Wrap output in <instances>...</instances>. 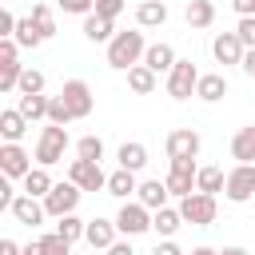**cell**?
<instances>
[{
	"label": "cell",
	"instance_id": "obj_41",
	"mask_svg": "<svg viewBox=\"0 0 255 255\" xmlns=\"http://www.w3.org/2000/svg\"><path fill=\"white\" fill-rule=\"evenodd\" d=\"M124 4H128V0H96V16H104V20H116V16L124 12Z\"/></svg>",
	"mask_w": 255,
	"mask_h": 255
},
{
	"label": "cell",
	"instance_id": "obj_16",
	"mask_svg": "<svg viewBox=\"0 0 255 255\" xmlns=\"http://www.w3.org/2000/svg\"><path fill=\"white\" fill-rule=\"evenodd\" d=\"M116 223H108V219H88V231H84V239L96 247V251H108L112 243H116Z\"/></svg>",
	"mask_w": 255,
	"mask_h": 255
},
{
	"label": "cell",
	"instance_id": "obj_47",
	"mask_svg": "<svg viewBox=\"0 0 255 255\" xmlns=\"http://www.w3.org/2000/svg\"><path fill=\"white\" fill-rule=\"evenodd\" d=\"M24 255H44V247H40V239H36V243H28V247H24Z\"/></svg>",
	"mask_w": 255,
	"mask_h": 255
},
{
	"label": "cell",
	"instance_id": "obj_24",
	"mask_svg": "<svg viewBox=\"0 0 255 255\" xmlns=\"http://www.w3.org/2000/svg\"><path fill=\"white\" fill-rule=\"evenodd\" d=\"M84 36H88L92 44H104V40L112 44V40H116V20H104V16L92 12V16H84Z\"/></svg>",
	"mask_w": 255,
	"mask_h": 255
},
{
	"label": "cell",
	"instance_id": "obj_45",
	"mask_svg": "<svg viewBox=\"0 0 255 255\" xmlns=\"http://www.w3.org/2000/svg\"><path fill=\"white\" fill-rule=\"evenodd\" d=\"M108 255H135V251H131V243H124V239H116V243L108 247Z\"/></svg>",
	"mask_w": 255,
	"mask_h": 255
},
{
	"label": "cell",
	"instance_id": "obj_33",
	"mask_svg": "<svg viewBox=\"0 0 255 255\" xmlns=\"http://www.w3.org/2000/svg\"><path fill=\"white\" fill-rule=\"evenodd\" d=\"M76 159L100 163V159H104V139H100V135H84V139H76Z\"/></svg>",
	"mask_w": 255,
	"mask_h": 255
},
{
	"label": "cell",
	"instance_id": "obj_17",
	"mask_svg": "<svg viewBox=\"0 0 255 255\" xmlns=\"http://www.w3.org/2000/svg\"><path fill=\"white\" fill-rule=\"evenodd\" d=\"M135 24L139 28H163L167 24V4L163 0H143L135 8Z\"/></svg>",
	"mask_w": 255,
	"mask_h": 255
},
{
	"label": "cell",
	"instance_id": "obj_10",
	"mask_svg": "<svg viewBox=\"0 0 255 255\" xmlns=\"http://www.w3.org/2000/svg\"><path fill=\"white\" fill-rule=\"evenodd\" d=\"M28 171H32V155L20 143H4L0 147V175L4 179H24Z\"/></svg>",
	"mask_w": 255,
	"mask_h": 255
},
{
	"label": "cell",
	"instance_id": "obj_12",
	"mask_svg": "<svg viewBox=\"0 0 255 255\" xmlns=\"http://www.w3.org/2000/svg\"><path fill=\"white\" fill-rule=\"evenodd\" d=\"M195 155H199V131L191 128L167 131V159H195Z\"/></svg>",
	"mask_w": 255,
	"mask_h": 255
},
{
	"label": "cell",
	"instance_id": "obj_30",
	"mask_svg": "<svg viewBox=\"0 0 255 255\" xmlns=\"http://www.w3.org/2000/svg\"><path fill=\"white\" fill-rule=\"evenodd\" d=\"M12 40H16L20 48H40V44H44V32L36 28V20H32V16H24V20L16 24V36H12Z\"/></svg>",
	"mask_w": 255,
	"mask_h": 255
},
{
	"label": "cell",
	"instance_id": "obj_43",
	"mask_svg": "<svg viewBox=\"0 0 255 255\" xmlns=\"http://www.w3.org/2000/svg\"><path fill=\"white\" fill-rule=\"evenodd\" d=\"M155 255H183V251H179V243H175V239H163V243L155 247Z\"/></svg>",
	"mask_w": 255,
	"mask_h": 255
},
{
	"label": "cell",
	"instance_id": "obj_20",
	"mask_svg": "<svg viewBox=\"0 0 255 255\" xmlns=\"http://www.w3.org/2000/svg\"><path fill=\"white\" fill-rule=\"evenodd\" d=\"M195 96H199V100H207V104L223 100V96H227V76H223V72H207V76H199Z\"/></svg>",
	"mask_w": 255,
	"mask_h": 255
},
{
	"label": "cell",
	"instance_id": "obj_28",
	"mask_svg": "<svg viewBox=\"0 0 255 255\" xmlns=\"http://www.w3.org/2000/svg\"><path fill=\"white\" fill-rule=\"evenodd\" d=\"M52 187H56V183H52L48 167H32V171L24 175V195H32V199H44Z\"/></svg>",
	"mask_w": 255,
	"mask_h": 255
},
{
	"label": "cell",
	"instance_id": "obj_40",
	"mask_svg": "<svg viewBox=\"0 0 255 255\" xmlns=\"http://www.w3.org/2000/svg\"><path fill=\"white\" fill-rule=\"evenodd\" d=\"M64 12H72V16H92L96 12V0H56Z\"/></svg>",
	"mask_w": 255,
	"mask_h": 255
},
{
	"label": "cell",
	"instance_id": "obj_27",
	"mask_svg": "<svg viewBox=\"0 0 255 255\" xmlns=\"http://www.w3.org/2000/svg\"><path fill=\"white\" fill-rule=\"evenodd\" d=\"M227 187V175H223V167H199L195 171V191H203V195H215V191H223Z\"/></svg>",
	"mask_w": 255,
	"mask_h": 255
},
{
	"label": "cell",
	"instance_id": "obj_15",
	"mask_svg": "<svg viewBox=\"0 0 255 255\" xmlns=\"http://www.w3.org/2000/svg\"><path fill=\"white\" fill-rule=\"evenodd\" d=\"M167 195H171V191H167V183H163V179H143V183H139V191H135V199H139L147 211L167 207Z\"/></svg>",
	"mask_w": 255,
	"mask_h": 255
},
{
	"label": "cell",
	"instance_id": "obj_42",
	"mask_svg": "<svg viewBox=\"0 0 255 255\" xmlns=\"http://www.w3.org/2000/svg\"><path fill=\"white\" fill-rule=\"evenodd\" d=\"M231 8L239 12V20L243 16H255V0H231Z\"/></svg>",
	"mask_w": 255,
	"mask_h": 255
},
{
	"label": "cell",
	"instance_id": "obj_48",
	"mask_svg": "<svg viewBox=\"0 0 255 255\" xmlns=\"http://www.w3.org/2000/svg\"><path fill=\"white\" fill-rule=\"evenodd\" d=\"M219 255H251V251H247V247H223Z\"/></svg>",
	"mask_w": 255,
	"mask_h": 255
},
{
	"label": "cell",
	"instance_id": "obj_8",
	"mask_svg": "<svg viewBox=\"0 0 255 255\" xmlns=\"http://www.w3.org/2000/svg\"><path fill=\"white\" fill-rule=\"evenodd\" d=\"M195 159H171V171H167V191L171 195H179V199H187L191 191H195Z\"/></svg>",
	"mask_w": 255,
	"mask_h": 255
},
{
	"label": "cell",
	"instance_id": "obj_23",
	"mask_svg": "<svg viewBox=\"0 0 255 255\" xmlns=\"http://www.w3.org/2000/svg\"><path fill=\"white\" fill-rule=\"evenodd\" d=\"M231 159H239V163L255 159V124H247V128H239L231 135Z\"/></svg>",
	"mask_w": 255,
	"mask_h": 255
},
{
	"label": "cell",
	"instance_id": "obj_31",
	"mask_svg": "<svg viewBox=\"0 0 255 255\" xmlns=\"http://www.w3.org/2000/svg\"><path fill=\"white\" fill-rule=\"evenodd\" d=\"M48 104H52L48 96H20L16 108H20V116L32 124V120H48Z\"/></svg>",
	"mask_w": 255,
	"mask_h": 255
},
{
	"label": "cell",
	"instance_id": "obj_35",
	"mask_svg": "<svg viewBox=\"0 0 255 255\" xmlns=\"http://www.w3.org/2000/svg\"><path fill=\"white\" fill-rule=\"evenodd\" d=\"M84 231H88V223H84L80 215H64V219L56 223V235H64L68 243H76V239H84Z\"/></svg>",
	"mask_w": 255,
	"mask_h": 255
},
{
	"label": "cell",
	"instance_id": "obj_49",
	"mask_svg": "<svg viewBox=\"0 0 255 255\" xmlns=\"http://www.w3.org/2000/svg\"><path fill=\"white\" fill-rule=\"evenodd\" d=\"M191 255H219V251H211V247H195Z\"/></svg>",
	"mask_w": 255,
	"mask_h": 255
},
{
	"label": "cell",
	"instance_id": "obj_29",
	"mask_svg": "<svg viewBox=\"0 0 255 255\" xmlns=\"http://www.w3.org/2000/svg\"><path fill=\"white\" fill-rule=\"evenodd\" d=\"M116 159H120V167H128V171H139L143 163H147V147L143 143H120V151H116Z\"/></svg>",
	"mask_w": 255,
	"mask_h": 255
},
{
	"label": "cell",
	"instance_id": "obj_14",
	"mask_svg": "<svg viewBox=\"0 0 255 255\" xmlns=\"http://www.w3.org/2000/svg\"><path fill=\"white\" fill-rule=\"evenodd\" d=\"M12 215H16V223H24V227H40L44 223V199H32V195H16V203H12Z\"/></svg>",
	"mask_w": 255,
	"mask_h": 255
},
{
	"label": "cell",
	"instance_id": "obj_46",
	"mask_svg": "<svg viewBox=\"0 0 255 255\" xmlns=\"http://www.w3.org/2000/svg\"><path fill=\"white\" fill-rule=\"evenodd\" d=\"M239 68H243V72H247V76H251V80H255V48H251V52H247V56H243V64H239Z\"/></svg>",
	"mask_w": 255,
	"mask_h": 255
},
{
	"label": "cell",
	"instance_id": "obj_4",
	"mask_svg": "<svg viewBox=\"0 0 255 255\" xmlns=\"http://www.w3.org/2000/svg\"><path fill=\"white\" fill-rule=\"evenodd\" d=\"M195 84H199V68L191 60H175V68L167 72V96L187 100V96H195Z\"/></svg>",
	"mask_w": 255,
	"mask_h": 255
},
{
	"label": "cell",
	"instance_id": "obj_19",
	"mask_svg": "<svg viewBox=\"0 0 255 255\" xmlns=\"http://www.w3.org/2000/svg\"><path fill=\"white\" fill-rule=\"evenodd\" d=\"M143 64H147L155 76H159V72H171V68H175V48H171V44H147Z\"/></svg>",
	"mask_w": 255,
	"mask_h": 255
},
{
	"label": "cell",
	"instance_id": "obj_38",
	"mask_svg": "<svg viewBox=\"0 0 255 255\" xmlns=\"http://www.w3.org/2000/svg\"><path fill=\"white\" fill-rule=\"evenodd\" d=\"M40 247H44V255H72V243H68L64 235H56V231H52V235H44V239H40Z\"/></svg>",
	"mask_w": 255,
	"mask_h": 255
},
{
	"label": "cell",
	"instance_id": "obj_1",
	"mask_svg": "<svg viewBox=\"0 0 255 255\" xmlns=\"http://www.w3.org/2000/svg\"><path fill=\"white\" fill-rule=\"evenodd\" d=\"M143 52H147L143 32H116V40L108 44V64L120 68V72H128V68L143 64Z\"/></svg>",
	"mask_w": 255,
	"mask_h": 255
},
{
	"label": "cell",
	"instance_id": "obj_5",
	"mask_svg": "<svg viewBox=\"0 0 255 255\" xmlns=\"http://www.w3.org/2000/svg\"><path fill=\"white\" fill-rule=\"evenodd\" d=\"M80 195H84V191H80L72 179H68V183H56V187L44 195V211H48L52 219H64V215H72V211H76Z\"/></svg>",
	"mask_w": 255,
	"mask_h": 255
},
{
	"label": "cell",
	"instance_id": "obj_36",
	"mask_svg": "<svg viewBox=\"0 0 255 255\" xmlns=\"http://www.w3.org/2000/svg\"><path fill=\"white\" fill-rule=\"evenodd\" d=\"M76 116H72V108L64 104V96H52V104H48V124H56V128H68Z\"/></svg>",
	"mask_w": 255,
	"mask_h": 255
},
{
	"label": "cell",
	"instance_id": "obj_3",
	"mask_svg": "<svg viewBox=\"0 0 255 255\" xmlns=\"http://www.w3.org/2000/svg\"><path fill=\"white\" fill-rule=\"evenodd\" d=\"M179 215H183V223H191V227H211L215 215H219V203H215V195L191 191L187 199H179Z\"/></svg>",
	"mask_w": 255,
	"mask_h": 255
},
{
	"label": "cell",
	"instance_id": "obj_21",
	"mask_svg": "<svg viewBox=\"0 0 255 255\" xmlns=\"http://www.w3.org/2000/svg\"><path fill=\"white\" fill-rule=\"evenodd\" d=\"M24 131H28V120L20 116V108H4L0 112V135H4V143H20Z\"/></svg>",
	"mask_w": 255,
	"mask_h": 255
},
{
	"label": "cell",
	"instance_id": "obj_13",
	"mask_svg": "<svg viewBox=\"0 0 255 255\" xmlns=\"http://www.w3.org/2000/svg\"><path fill=\"white\" fill-rule=\"evenodd\" d=\"M211 56L227 68V64H243V56H247V48L239 44V36L235 32H219L215 40H211Z\"/></svg>",
	"mask_w": 255,
	"mask_h": 255
},
{
	"label": "cell",
	"instance_id": "obj_32",
	"mask_svg": "<svg viewBox=\"0 0 255 255\" xmlns=\"http://www.w3.org/2000/svg\"><path fill=\"white\" fill-rule=\"evenodd\" d=\"M20 76H24V64L20 60H0V92H16L20 88Z\"/></svg>",
	"mask_w": 255,
	"mask_h": 255
},
{
	"label": "cell",
	"instance_id": "obj_22",
	"mask_svg": "<svg viewBox=\"0 0 255 255\" xmlns=\"http://www.w3.org/2000/svg\"><path fill=\"white\" fill-rule=\"evenodd\" d=\"M135 191H139L135 171L120 167V171H112V175H108V195H116V199H124V203H128V195H135Z\"/></svg>",
	"mask_w": 255,
	"mask_h": 255
},
{
	"label": "cell",
	"instance_id": "obj_25",
	"mask_svg": "<svg viewBox=\"0 0 255 255\" xmlns=\"http://www.w3.org/2000/svg\"><path fill=\"white\" fill-rule=\"evenodd\" d=\"M179 227H183V215H179V207H159V211H151V231H159L163 239H171Z\"/></svg>",
	"mask_w": 255,
	"mask_h": 255
},
{
	"label": "cell",
	"instance_id": "obj_18",
	"mask_svg": "<svg viewBox=\"0 0 255 255\" xmlns=\"http://www.w3.org/2000/svg\"><path fill=\"white\" fill-rule=\"evenodd\" d=\"M183 20H187V28H211L215 24V4L211 0H187Z\"/></svg>",
	"mask_w": 255,
	"mask_h": 255
},
{
	"label": "cell",
	"instance_id": "obj_7",
	"mask_svg": "<svg viewBox=\"0 0 255 255\" xmlns=\"http://www.w3.org/2000/svg\"><path fill=\"white\" fill-rule=\"evenodd\" d=\"M116 227H120L124 235H143V231H151V211H147L139 199H128V203L120 207V215H116Z\"/></svg>",
	"mask_w": 255,
	"mask_h": 255
},
{
	"label": "cell",
	"instance_id": "obj_6",
	"mask_svg": "<svg viewBox=\"0 0 255 255\" xmlns=\"http://www.w3.org/2000/svg\"><path fill=\"white\" fill-rule=\"evenodd\" d=\"M223 195H227L231 203H247V199L255 195V163H235V167L227 171Z\"/></svg>",
	"mask_w": 255,
	"mask_h": 255
},
{
	"label": "cell",
	"instance_id": "obj_34",
	"mask_svg": "<svg viewBox=\"0 0 255 255\" xmlns=\"http://www.w3.org/2000/svg\"><path fill=\"white\" fill-rule=\"evenodd\" d=\"M16 92H20V96H44V72H40V68H24Z\"/></svg>",
	"mask_w": 255,
	"mask_h": 255
},
{
	"label": "cell",
	"instance_id": "obj_11",
	"mask_svg": "<svg viewBox=\"0 0 255 255\" xmlns=\"http://www.w3.org/2000/svg\"><path fill=\"white\" fill-rule=\"evenodd\" d=\"M68 179H72L80 191H100V187H108V175H104V167H100V163H88V159H72V167H68Z\"/></svg>",
	"mask_w": 255,
	"mask_h": 255
},
{
	"label": "cell",
	"instance_id": "obj_37",
	"mask_svg": "<svg viewBox=\"0 0 255 255\" xmlns=\"http://www.w3.org/2000/svg\"><path fill=\"white\" fill-rule=\"evenodd\" d=\"M32 20H36V28L44 32V40L56 36V20H52V8H48V4H32Z\"/></svg>",
	"mask_w": 255,
	"mask_h": 255
},
{
	"label": "cell",
	"instance_id": "obj_2",
	"mask_svg": "<svg viewBox=\"0 0 255 255\" xmlns=\"http://www.w3.org/2000/svg\"><path fill=\"white\" fill-rule=\"evenodd\" d=\"M68 143H72L68 128L48 124V128L40 131V139H36V167H52V163H60L64 151H68Z\"/></svg>",
	"mask_w": 255,
	"mask_h": 255
},
{
	"label": "cell",
	"instance_id": "obj_9",
	"mask_svg": "<svg viewBox=\"0 0 255 255\" xmlns=\"http://www.w3.org/2000/svg\"><path fill=\"white\" fill-rule=\"evenodd\" d=\"M60 96H64V104L72 108V116H76V120L92 116V108H96V96H92V88H88L84 80H68V84L60 88Z\"/></svg>",
	"mask_w": 255,
	"mask_h": 255
},
{
	"label": "cell",
	"instance_id": "obj_44",
	"mask_svg": "<svg viewBox=\"0 0 255 255\" xmlns=\"http://www.w3.org/2000/svg\"><path fill=\"white\" fill-rule=\"evenodd\" d=\"M0 255H24V247L16 239H0Z\"/></svg>",
	"mask_w": 255,
	"mask_h": 255
},
{
	"label": "cell",
	"instance_id": "obj_39",
	"mask_svg": "<svg viewBox=\"0 0 255 255\" xmlns=\"http://www.w3.org/2000/svg\"><path fill=\"white\" fill-rule=\"evenodd\" d=\"M235 36H239V44L251 52V48H255V16H243V20L235 24Z\"/></svg>",
	"mask_w": 255,
	"mask_h": 255
},
{
	"label": "cell",
	"instance_id": "obj_26",
	"mask_svg": "<svg viewBox=\"0 0 255 255\" xmlns=\"http://www.w3.org/2000/svg\"><path fill=\"white\" fill-rule=\"evenodd\" d=\"M128 88H131L135 96H151V92H155V72H151L147 64L128 68Z\"/></svg>",
	"mask_w": 255,
	"mask_h": 255
}]
</instances>
